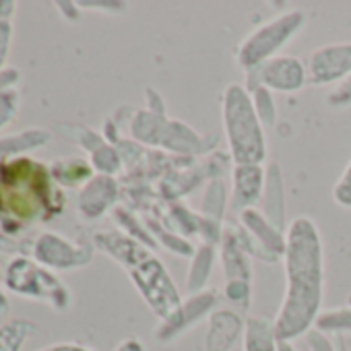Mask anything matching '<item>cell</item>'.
Returning <instances> with one entry per match:
<instances>
[{
  "mask_svg": "<svg viewBox=\"0 0 351 351\" xmlns=\"http://www.w3.org/2000/svg\"><path fill=\"white\" fill-rule=\"evenodd\" d=\"M351 73V44H339V46H326L310 56V75L312 83L324 85L332 83L337 79H343V75Z\"/></svg>",
  "mask_w": 351,
  "mask_h": 351,
  "instance_id": "cell-6",
  "label": "cell"
},
{
  "mask_svg": "<svg viewBox=\"0 0 351 351\" xmlns=\"http://www.w3.org/2000/svg\"><path fill=\"white\" fill-rule=\"evenodd\" d=\"M322 332H345L351 330V308H339L330 312H322L314 324Z\"/></svg>",
  "mask_w": 351,
  "mask_h": 351,
  "instance_id": "cell-11",
  "label": "cell"
},
{
  "mask_svg": "<svg viewBox=\"0 0 351 351\" xmlns=\"http://www.w3.org/2000/svg\"><path fill=\"white\" fill-rule=\"evenodd\" d=\"M265 173L263 167L256 163L236 165L234 171V207L236 209H250L263 195Z\"/></svg>",
  "mask_w": 351,
  "mask_h": 351,
  "instance_id": "cell-8",
  "label": "cell"
},
{
  "mask_svg": "<svg viewBox=\"0 0 351 351\" xmlns=\"http://www.w3.org/2000/svg\"><path fill=\"white\" fill-rule=\"evenodd\" d=\"M240 335V318L234 312H217L211 316V328L207 335V351H232Z\"/></svg>",
  "mask_w": 351,
  "mask_h": 351,
  "instance_id": "cell-9",
  "label": "cell"
},
{
  "mask_svg": "<svg viewBox=\"0 0 351 351\" xmlns=\"http://www.w3.org/2000/svg\"><path fill=\"white\" fill-rule=\"evenodd\" d=\"M223 122L236 165L256 163L267 157L265 132L250 93L240 85H230L223 93Z\"/></svg>",
  "mask_w": 351,
  "mask_h": 351,
  "instance_id": "cell-2",
  "label": "cell"
},
{
  "mask_svg": "<svg viewBox=\"0 0 351 351\" xmlns=\"http://www.w3.org/2000/svg\"><path fill=\"white\" fill-rule=\"evenodd\" d=\"M261 85L275 91H298L306 83V69L295 56H275L258 66Z\"/></svg>",
  "mask_w": 351,
  "mask_h": 351,
  "instance_id": "cell-5",
  "label": "cell"
},
{
  "mask_svg": "<svg viewBox=\"0 0 351 351\" xmlns=\"http://www.w3.org/2000/svg\"><path fill=\"white\" fill-rule=\"evenodd\" d=\"M306 343H308L310 351H337L332 347V343L328 341V337L322 330H318V328H314V330H310L306 335Z\"/></svg>",
  "mask_w": 351,
  "mask_h": 351,
  "instance_id": "cell-14",
  "label": "cell"
},
{
  "mask_svg": "<svg viewBox=\"0 0 351 351\" xmlns=\"http://www.w3.org/2000/svg\"><path fill=\"white\" fill-rule=\"evenodd\" d=\"M302 23H304V15L298 11H289L269 21L267 25L258 27L242 42L238 50V64L246 71L258 69L261 64L271 60V56L281 46H285V42L291 40V36L298 29H302Z\"/></svg>",
  "mask_w": 351,
  "mask_h": 351,
  "instance_id": "cell-4",
  "label": "cell"
},
{
  "mask_svg": "<svg viewBox=\"0 0 351 351\" xmlns=\"http://www.w3.org/2000/svg\"><path fill=\"white\" fill-rule=\"evenodd\" d=\"M46 351H89V349L77 347V345H60V347H52V349H46Z\"/></svg>",
  "mask_w": 351,
  "mask_h": 351,
  "instance_id": "cell-16",
  "label": "cell"
},
{
  "mask_svg": "<svg viewBox=\"0 0 351 351\" xmlns=\"http://www.w3.org/2000/svg\"><path fill=\"white\" fill-rule=\"evenodd\" d=\"M283 256L287 289L275 318V330L279 341L291 343L312 330L322 306V240L310 217H295L289 223Z\"/></svg>",
  "mask_w": 351,
  "mask_h": 351,
  "instance_id": "cell-1",
  "label": "cell"
},
{
  "mask_svg": "<svg viewBox=\"0 0 351 351\" xmlns=\"http://www.w3.org/2000/svg\"><path fill=\"white\" fill-rule=\"evenodd\" d=\"M279 337L275 320L263 316H250L244 326V351H277Z\"/></svg>",
  "mask_w": 351,
  "mask_h": 351,
  "instance_id": "cell-10",
  "label": "cell"
},
{
  "mask_svg": "<svg viewBox=\"0 0 351 351\" xmlns=\"http://www.w3.org/2000/svg\"><path fill=\"white\" fill-rule=\"evenodd\" d=\"M332 197H335V201L341 207H349L351 209V163L347 165V169L341 176V180L337 182V186L332 191Z\"/></svg>",
  "mask_w": 351,
  "mask_h": 351,
  "instance_id": "cell-13",
  "label": "cell"
},
{
  "mask_svg": "<svg viewBox=\"0 0 351 351\" xmlns=\"http://www.w3.org/2000/svg\"><path fill=\"white\" fill-rule=\"evenodd\" d=\"M213 302L215 300L211 293H203V295L189 300L184 306H180V310L176 312L171 318L163 320V324L157 330V339L159 341H171L173 337H178L182 330L191 328L201 316H205L213 308Z\"/></svg>",
  "mask_w": 351,
  "mask_h": 351,
  "instance_id": "cell-7",
  "label": "cell"
},
{
  "mask_svg": "<svg viewBox=\"0 0 351 351\" xmlns=\"http://www.w3.org/2000/svg\"><path fill=\"white\" fill-rule=\"evenodd\" d=\"M46 199V171L32 161H17L0 180V211L32 217Z\"/></svg>",
  "mask_w": 351,
  "mask_h": 351,
  "instance_id": "cell-3",
  "label": "cell"
},
{
  "mask_svg": "<svg viewBox=\"0 0 351 351\" xmlns=\"http://www.w3.org/2000/svg\"><path fill=\"white\" fill-rule=\"evenodd\" d=\"M277 351H295V347L289 341H279V349Z\"/></svg>",
  "mask_w": 351,
  "mask_h": 351,
  "instance_id": "cell-17",
  "label": "cell"
},
{
  "mask_svg": "<svg viewBox=\"0 0 351 351\" xmlns=\"http://www.w3.org/2000/svg\"><path fill=\"white\" fill-rule=\"evenodd\" d=\"M116 351H145V347L138 339H126L120 343V347Z\"/></svg>",
  "mask_w": 351,
  "mask_h": 351,
  "instance_id": "cell-15",
  "label": "cell"
},
{
  "mask_svg": "<svg viewBox=\"0 0 351 351\" xmlns=\"http://www.w3.org/2000/svg\"><path fill=\"white\" fill-rule=\"evenodd\" d=\"M254 108H256V112H258L261 122H267V124L273 122L275 108H273L271 95H269V91H267L265 87H261V89L254 91Z\"/></svg>",
  "mask_w": 351,
  "mask_h": 351,
  "instance_id": "cell-12",
  "label": "cell"
}]
</instances>
